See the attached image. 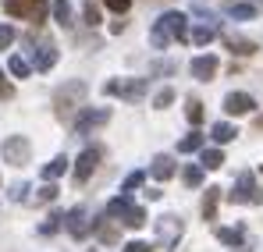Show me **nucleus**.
I'll list each match as a JSON object with an SVG mask.
<instances>
[{"mask_svg":"<svg viewBox=\"0 0 263 252\" xmlns=\"http://www.w3.org/2000/svg\"><path fill=\"white\" fill-rule=\"evenodd\" d=\"M96 164H100V149H86L79 157V164H75V181H89V174L96 170Z\"/></svg>","mask_w":263,"mask_h":252,"instance_id":"4468645a","label":"nucleus"},{"mask_svg":"<svg viewBox=\"0 0 263 252\" xmlns=\"http://www.w3.org/2000/svg\"><path fill=\"white\" fill-rule=\"evenodd\" d=\"M32 64H36V71H50V68L57 64V46H53V43H40V46L32 50Z\"/></svg>","mask_w":263,"mask_h":252,"instance_id":"ddd939ff","label":"nucleus"},{"mask_svg":"<svg viewBox=\"0 0 263 252\" xmlns=\"http://www.w3.org/2000/svg\"><path fill=\"white\" fill-rule=\"evenodd\" d=\"M178 64L175 61H157V64H149V75H175Z\"/></svg>","mask_w":263,"mask_h":252,"instance_id":"2f4dec72","label":"nucleus"},{"mask_svg":"<svg viewBox=\"0 0 263 252\" xmlns=\"http://www.w3.org/2000/svg\"><path fill=\"white\" fill-rule=\"evenodd\" d=\"M181 40H189V18H185L181 11H164V14L153 22V29H149V43H153L157 50H164V46L181 43Z\"/></svg>","mask_w":263,"mask_h":252,"instance_id":"f257e3e1","label":"nucleus"},{"mask_svg":"<svg viewBox=\"0 0 263 252\" xmlns=\"http://www.w3.org/2000/svg\"><path fill=\"white\" fill-rule=\"evenodd\" d=\"M125 252H149V242H139V238H135V242L125 245Z\"/></svg>","mask_w":263,"mask_h":252,"instance_id":"ea45409f","label":"nucleus"},{"mask_svg":"<svg viewBox=\"0 0 263 252\" xmlns=\"http://www.w3.org/2000/svg\"><path fill=\"white\" fill-rule=\"evenodd\" d=\"M121 224H125V227H132V231H139V227L146 224V210H142V206H132V210L125 213V220H121Z\"/></svg>","mask_w":263,"mask_h":252,"instance_id":"cd10ccee","label":"nucleus"},{"mask_svg":"<svg viewBox=\"0 0 263 252\" xmlns=\"http://www.w3.org/2000/svg\"><path fill=\"white\" fill-rule=\"evenodd\" d=\"M224 11L235 18V22H249V18H256V11H260V0H224Z\"/></svg>","mask_w":263,"mask_h":252,"instance_id":"9b49d317","label":"nucleus"},{"mask_svg":"<svg viewBox=\"0 0 263 252\" xmlns=\"http://www.w3.org/2000/svg\"><path fill=\"white\" fill-rule=\"evenodd\" d=\"M217 238L224 242V245H242V238H246V231L242 227H220Z\"/></svg>","mask_w":263,"mask_h":252,"instance_id":"bb28decb","label":"nucleus"},{"mask_svg":"<svg viewBox=\"0 0 263 252\" xmlns=\"http://www.w3.org/2000/svg\"><path fill=\"white\" fill-rule=\"evenodd\" d=\"M25 192H29V185H14V188H11V199H18V203H22V199H25Z\"/></svg>","mask_w":263,"mask_h":252,"instance_id":"a19ab883","label":"nucleus"},{"mask_svg":"<svg viewBox=\"0 0 263 252\" xmlns=\"http://www.w3.org/2000/svg\"><path fill=\"white\" fill-rule=\"evenodd\" d=\"M0 153H4V160H7L11 167H25L29 157H32V146H29L25 135H7L4 146H0Z\"/></svg>","mask_w":263,"mask_h":252,"instance_id":"423d86ee","label":"nucleus"},{"mask_svg":"<svg viewBox=\"0 0 263 252\" xmlns=\"http://www.w3.org/2000/svg\"><path fill=\"white\" fill-rule=\"evenodd\" d=\"M256 128H260V131H263V118H256Z\"/></svg>","mask_w":263,"mask_h":252,"instance_id":"79ce46f5","label":"nucleus"},{"mask_svg":"<svg viewBox=\"0 0 263 252\" xmlns=\"http://www.w3.org/2000/svg\"><path fill=\"white\" fill-rule=\"evenodd\" d=\"M82 100H86V82H79V79L64 82L53 92V110H57V118H71V114L82 107Z\"/></svg>","mask_w":263,"mask_h":252,"instance_id":"f03ea898","label":"nucleus"},{"mask_svg":"<svg viewBox=\"0 0 263 252\" xmlns=\"http://www.w3.org/2000/svg\"><path fill=\"white\" fill-rule=\"evenodd\" d=\"M153 178L157 181H167V178H175V157H167V153H157L153 157Z\"/></svg>","mask_w":263,"mask_h":252,"instance_id":"2eb2a0df","label":"nucleus"},{"mask_svg":"<svg viewBox=\"0 0 263 252\" xmlns=\"http://www.w3.org/2000/svg\"><path fill=\"white\" fill-rule=\"evenodd\" d=\"M181 178H185V185H189V188H199V185H203V167H199V164H189Z\"/></svg>","mask_w":263,"mask_h":252,"instance_id":"c85d7f7f","label":"nucleus"},{"mask_svg":"<svg viewBox=\"0 0 263 252\" xmlns=\"http://www.w3.org/2000/svg\"><path fill=\"white\" fill-rule=\"evenodd\" d=\"M253 107H256V100L249 92H228L224 96V110L228 114H253Z\"/></svg>","mask_w":263,"mask_h":252,"instance_id":"f8f14e48","label":"nucleus"},{"mask_svg":"<svg viewBox=\"0 0 263 252\" xmlns=\"http://www.w3.org/2000/svg\"><path fill=\"white\" fill-rule=\"evenodd\" d=\"M189 40L196 43V46H206L210 40H217V25H199V29H192Z\"/></svg>","mask_w":263,"mask_h":252,"instance_id":"b1692460","label":"nucleus"},{"mask_svg":"<svg viewBox=\"0 0 263 252\" xmlns=\"http://www.w3.org/2000/svg\"><path fill=\"white\" fill-rule=\"evenodd\" d=\"M171 100H175V92H171V89H160V92H157V100H153V107H160V110H164V107H171Z\"/></svg>","mask_w":263,"mask_h":252,"instance_id":"c9c22d12","label":"nucleus"},{"mask_svg":"<svg viewBox=\"0 0 263 252\" xmlns=\"http://www.w3.org/2000/svg\"><path fill=\"white\" fill-rule=\"evenodd\" d=\"M231 203H242V206H256V203H263V192L256 188V174H253V170H242V174L235 178Z\"/></svg>","mask_w":263,"mask_h":252,"instance_id":"7ed1b4c3","label":"nucleus"},{"mask_svg":"<svg viewBox=\"0 0 263 252\" xmlns=\"http://www.w3.org/2000/svg\"><path fill=\"white\" fill-rule=\"evenodd\" d=\"M199 167H203V170H217V167H224V153H220V149H203V157H199Z\"/></svg>","mask_w":263,"mask_h":252,"instance_id":"4be33fe9","label":"nucleus"},{"mask_svg":"<svg viewBox=\"0 0 263 252\" xmlns=\"http://www.w3.org/2000/svg\"><path fill=\"white\" fill-rule=\"evenodd\" d=\"M107 121H110V110H107V107H96V110L89 107V110H82V114L75 118V131L86 135V131H92V128L107 125Z\"/></svg>","mask_w":263,"mask_h":252,"instance_id":"6e6552de","label":"nucleus"},{"mask_svg":"<svg viewBox=\"0 0 263 252\" xmlns=\"http://www.w3.org/2000/svg\"><path fill=\"white\" fill-rule=\"evenodd\" d=\"M103 4H107V7H110L114 14H125V11L132 7V0H103Z\"/></svg>","mask_w":263,"mask_h":252,"instance_id":"4c0bfd02","label":"nucleus"},{"mask_svg":"<svg viewBox=\"0 0 263 252\" xmlns=\"http://www.w3.org/2000/svg\"><path fill=\"white\" fill-rule=\"evenodd\" d=\"M7 71H11L14 79H29V71H32V64H29L25 57H11V61H7Z\"/></svg>","mask_w":263,"mask_h":252,"instance_id":"a878e982","label":"nucleus"},{"mask_svg":"<svg viewBox=\"0 0 263 252\" xmlns=\"http://www.w3.org/2000/svg\"><path fill=\"white\" fill-rule=\"evenodd\" d=\"M92 252H96V249H92Z\"/></svg>","mask_w":263,"mask_h":252,"instance_id":"37998d69","label":"nucleus"},{"mask_svg":"<svg viewBox=\"0 0 263 252\" xmlns=\"http://www.w3.org/2000/svg\"><path fill=\"white\" fill-rule=\"evenodd\" d=\"M92 227H96V235H100V242H107V245H114V242H118V231H114V224H110L107 217H103V220H96Z\"/></svg>","mask_w":263,"mask_h":252,"instance_id":"393cba45","label":"nucleus"},{"mask_svg":"<svg viewBox=\"0 0 263 252\" xmlns=\"http://www.w3.org/2000/svg\"><path fill=\"white\" fill-rule=\"evenodd\" d=\"M86 25L89 29L100 25V4H96V0H86Z\"/></svg>","mask_w":263,"mask_h":252,"instance_id":"7c9ffc66","label":"nucleus"},{"mask_svg":"<svg viewBox=\"0 0 263 252\" xmlns=\"http://www.w3.org/2000/svg\"><path fill=\"white\" fill-rule=\"evenodd\" d=\"M128 210H132V196H128V192H121V196H114V199L107 203V217L118 220V224L125 220V213H128Z\"/></svg>","mask_w":263,"mask_h":252,"instance_id":"dca6fc26","label":"nucleus"},{"mask_svg":"<svg viewBox=\"0 0 263 252\" xmlns=\"http://www.w3.org/2000/svg\"><path fill=\"white\" fill-rule=\"evenodd\" d=\"M61 224H64V217H61V213H50L43 224H40V231H43V235H53V231H57Z\"/></svg>","mask_w":263,"mask_h":252,"instance_id":"473e14b6","label":"nucleus"},{"mask_svg":"<svg viewBox=\"0 0 263 252\" xmlns=\"http://www.w3.org/2000/svg\"><path fill=\"white\" fill-rule=\"evenodd\" d=\"M146 89H149V79H121V82L103 85L107 96H121V100H128V103H139V100L146 96Z\"/></svg>","mask_w":263,"mask_h":252,"instance_id":"39448f33","label":"nucleus"},{"mask_svg":"<svg viewBox=\"0 0 263 252\" xmlns=\"http://www.w3.org/2000/svg\"><path fill=\"white\" fill-rule=\"evenodd\" d=\"M203 142H206L203 131H189V135L178 142V153H196V149H203Z\"/></svg>","mask_w":263,"mask_h":252,"instance_id":"6ab92c4d","label":"nucleus"},{"mask_svg":"<svg viewBox=\"0 0 263 252\" xmlns=\"http://www.w3.org/2000/svg\"><path fill=\"white\" fill-rule=\"evenodd\" d=\"M64 170H68V157H53V160L43 167V181H57Z\"/></svg>","mask_w":263,"mask_h":252,"instance_id":"412c9836","label":"nucleus"},{"mask_svg":"<svg viewBox=\"0 0 263 252\" xmlns=\"http://www.w3.org/2000/svg\"><path fill=\"white\" fill-rule=\"evenodd\" d=\"M228 46H231V53H238V57H249V53H256V43L246 40V36H228Z\"/></svg>","mask_w":263,"mask_h":252,"instance_id":"a211bd4d","label":"nucleus"},{"mask_svg":"<svg viewBox=\"0 0 263 252\" xmlns=\"http://www.w3.org/2000/svg\"><path fill=\"white\" fill-rule=\"evenodd\" d=\"M11 43H14V29L11 25H0V50H7Z\"/></svg>","mask_w":263,"mask_h":252,"instance_id":"e433bc0d","label":"nucleus"},{"mask_svg":"<svg viewBox=\"0 0 263 252\" xmlns=\"http://www.w3.org/2000/svg\"><path fill=\"white\" fill-rule=\"evenodd\" d=\"M36 199H40V203H53V199H57V185H53V181H46L43 188H40V196H36Z\"/></svg>","mask_w":263,"mask_h":252,"instance_id":"f704fd0d","label":"nucleus"},{"mask_svg":"<svg viewBox=\"0 0 263 252\" xmlns=\"http://www.w3.org/2000/svg\"><path fill=\"white\" fill-rule=\"evenodd\" d=\"M189 71H192V79H199V82H210V79L217 75V57H214V53H199V57L189 64Z\"/></svg>","mask_w":263,"mask_h":252,"instance_id":"9d476101","label":"nucleus"},{"mask_svg":"<svg viewBox=\"0 0 263 252\" xmlns=\"http://www.w3.org/2000/svg\"><path fill=\"white\" fill-rule=\"evenodd\" d=\"M185 118H189L192 125H199V121H203V103H199L196 96L189 100V107H185Z\"/></svg>","mask_w":263,"mask_h":252,"instance_id":"c756f323","label":"nucleus"},{"mask_svg":"<svg viewBox=\"0 0 263 252\" xmlns=\"http://www.w3.org/2000/svg\"><path fill=\"white\" fill-rule=\"evenodd\" d=\"M142 181H146V174H142V170H132L128 178H125V185H121V192H128V196H132V188H139Z\"/></svg>","mask_w":263,"mask_h":252,"instance_id":"72a5a7b5","label":"nucleus"},{"mask_svg":"<svg viewBox=\"0 0 263 252\" xmlns=\"http://www.w3.org/2000/svg\"><path fill=\"white\" fill-rule=\"evenodd\" d=\"M235 135H238V131H235V125H228V121H217V125L210 128V139H214V142H231Z\"/></svg>","mask_w":263,"mask_h":252,"instance_id":"5701e85b","label":"nucleus"},{"mask_svg":"<svg viewBox=\"0 0 263 252\" xmlns=\"http://www.w3.org/2000/svg\"><path fill=\"white\" fill-rule=\"evenodd\" d=\"M217 203H220V188H206V196H203V217L206 220H217Z\"/></svg>","mask_w":263,"mask_h":252,"instance_id":"aec40b11","label":"nucleus"},{"mask_svg":"<svg viewBox=\"0 0 263 252\" xmlns=\"http://www.w3.org/2000/svg\"><path fill=\"white\" fill-rule=\"evenodd\" d=\"M153 231H157V245L160 249H175L178 238H181V220L171 217V213H164V217H157Z\"/></svg>","mask_w":263,"mask_h":252,"instance_id":"0eeeda50","label":"nucleus"},{"mask_svg":"<svg viewBox=\"0 0 263 252\" xmlns=\"http://www.w3.org/2000/svg\"><path fill=\"white\" fill-rule=\"evenodd\" d=\"M11 96H14V85L7 82V75L0 71V100H11Z\"/></svg>","mask_w":263,"mask_h":252,"instance_id":"58836bf2","label":"nucleus"},{"mask_svg":"<svg viewBox=\"0 0 263 252\" xmlns=\"http://www.w3.org/2000/svg\"><path fill=\"white\" fill-rule=\"evenodd\" d=\"M4 11L11 18H29V22H43L50 11V0H4Z\"/></svg>","mask_w":263,"mask_h":252,"instance_id":"20e7f679","label":"nucleus"},{"mask_svg":"<svg viewBox=\"0 0 263 252\" xmlns=\"http://www.w3.org/2000/svg\"><path fill=\"white\" fill-rule=\"evenodd\" d=\"M50 11H53V22H57L61 29H71V22H75V18H71V4H68V0H53V4H50Z\"/></svg>","mask_w":263,"mask_h":252,"instance_id":"f3484780","label":"nucleus"},{"mask_svg":"<svg viewBox=\"0 0 263 252\" xmlns=\"http://www.w3.org/2000/svg\"><path fill=\"white\" fill-rule=\"evenodd\" d=\"M64 224H68L71 238H86V235H89V210H86V206L68 210V213H64Z\"/></svg>","mask_w":263,"mask_h":252,"instance_id":"1a4fd4ad","label":"nucleus"}]
</instances>
